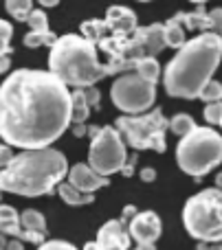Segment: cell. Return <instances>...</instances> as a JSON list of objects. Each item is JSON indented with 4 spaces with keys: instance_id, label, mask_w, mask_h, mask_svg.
Instances as JSON below:
<instances>
[{
    "instance_id": "cell-15",
    "label": "cell",
    "mask_w": 222,
    "mask_h": 250,
    "mask_svg": "<svg viewBox=\"0 0 222 250\" xmlns=\"http://www.w3.org/2000/svg\"><path fill=\"white\" fill-rule=\"evenodd\" d=\"M174 20L178 22L183 29H200L202 33H211V26H209V18H207V11H202V4L198 7V11H178L174 16Z\"/></svg>"
},
{
    "instance_id": "cell-29",
    "label": "cell",
    "mask_w": 222,
    "mask_h": 250,
    "mask_svg": "<svg viewBox=\"0 0 222 250\" xmlns=\"http://www.w3.org/2000/svg\"><path fill=\"white\" fill-rule=\"evenodd\" d=\"M82 95H84V99H86L88 108H92V110H99L101 108V92L97 90V86L82 88Z\"/></svg>"
},
{
    "instance_id": "cell-37",
    "label": "cell",
    "mask_w": 222,
    "mask_h": 250,
    "mask_svg": "<svg viewBox=\"0 0 222 250\" xmlns=\"http://www.w3.org/2000/svg\"><path fill=\"white\" fill-rule=\"evenodd\" d=\"M136 158H139V156H132V158H130V163H128V160H126V165H123V169H121V173H123V178H130L132 176V173H134V163H136Z\"/></svg>"
},
{
    "instance_id": "cell-49",
    "label": "cell",
    "mask_w": 222,
    "mask_h": 250,
    "mask_svg": "<svg viewBox=\"0 0 222 250\" xmlns=\"http://www.w3.org/2000/svg\"><path fill=\"white\" fill-rule=\"evenodd\" d=\"M220 125H222V121H220Z\"/></svg>"
},
{
    "instance_id": "cell-11",
    "label": "cell",
    "mask_w": 222,
    "mask_h": 250,
    "mask_svg": "<svg viewBox=\"0 0 222 250\" xmlns=\"http://www.w3.org/2000/svg\"><path fill=\"white\" fill-rule=\"evenodd\" d=\"M130 235H128L126 224L119 220H110L97 233V250H128L130 248Z\"/></svg>"
},
{
    "instance_id": "cell-38",
    "label": "cell",
    "mask_w": 222,
    "mask_h": 250,
    "mask_svg": "<svg viewBox=\"0 0 222 250\" xmlns=\"http://www.w3.org/2000/svg\"><path fill=\"white\" fill-rule=\"evenodd\" d=\"M4 250H24V244H22L20 239H11V242H7Z\"/></svg>"
},
{
    "instance_id": "cell-22",
    "label": "cell",
    "mask_w": 222,
    "mask_h": 250,
    "mask_svg": "<svg viewBox=\"0 0 222 250\" xmlns=\"http://www.w3.org/2000/svg\"><path fill=\"white\" fill-rule=\"evenodd\" d=\"M134 73L139 75V77H143L145 82H150V83L156 86L158 77H161V64L156 62V57H143V60L136 62Z\"/></svg>"
},
{
    "instance_id": "cell-16",
    "label": "cell",
    "mask_w": 222,
    "mask_h": 250,
    "mask_svg": "<svg viewBox=\"0 0 222 250\" xmlns=\"http://www.w3.org/2000/svg\"><path fill=\"white\" fill-rule=\"evenodd\" d=\"M0 233L2 235H11V237L20 239L22 235V226H20V215L13 207L9 204H0Z\"/></svg>"
},
{
    "instance_id": "cell-48",
    "label": "cell",
    "mask_w": 222,
    "mask_h": 250,
    "mask_svg": "<svg viewBox=\"0 0 222 250\" xmlns=\"http://www.w3.org/2000/svg\"><path fill=\"white\" fill-rule=\"evenodd\" d=\"M220 42H222V33H220Z\"/></svg>"
},
{
    "instance_id": "cell-33",
    "label": "cell",
    "mask_w": 222,
    "mask_h": 250,
    "mask_svg": "<svg viewBox=\"0 0 222 250\" xmlns=\"http://www.w3.org/2000/svg\"><path fill=\"white\" fill-rule=\"evenodd\" d=\"M20 239H26V242L35 244V246H42V244L46 242V235H42V233H31V230H22Z\"/></svg>"
},
{
    "instance_id": "cell-45",
    "label": "cell",
    "mask_w": 222,
    "mask_h": 250,
    "mask_svg": "<svg viewBox=\"0 0 222 250\" xmlns=\"http://www.w3.org/2000/svg\"><path fill=\"white\" fill-rule=\"evenodd\" d=\"M134 250H156V246H154V244H148V246H136Z\"/></svg>"
},
{
    "instance_id": "cell-27",
    "label": "cell",
    "mask_w": 222,
    "mask_h": 250,
    "mask_svg": "<svg viewBox=\"0 0 222 250\" xmlns=\"http://www.w3.org/2000/svg\"><path fill=\"white\" fill-rule=\"evenodd\" d=\"M26 24H29L31 31H40V33H42V31H51L48 29V18L42 9H33V11L29 13V18H26Z\"/></svg>"
},
{
    "instance_id": "cell-10",
    "label": "cell",
    "mask_w": 222,
    "mask_h": 250,
    "mask_svg": "<svg viewBox=\"0 0 222 250\" xmlns=\"http://www.w3.org/2000/svg\"><path fill=\"white\" fill-rule=\"evenodd\" d=\"M161 233H163L161 217L154 211H139L128 222V235H130V239H134L139 246L156 244Z\"/></svg>"
},
{
    "instance_id": "cell-12",
    "label": "cell",
    "mask_w": 222,
    "mask_h": 250,
    "mask_svg": "<svg viewBox=\"0 0 222 250\" xmlns=\"http://www.w3.org/2000/svg\"><path fill=\"white\" fill-rule=\"evenodd\" d=\"M66 176H68V185L75 187L77 191H82V193H95L97 189L108 187L110 182V178L97 176L86 163H77L75 167H70Z\"/></svg>"
},
{
    "instance_id": "cell-47",
    "label": "cell",
    "mask_w": 222,
    "mask_h": 250,
    "mask_svg": "<svg viewBox=\"0 0 222 250\" xmlns=\"http://www.w3.org/2000/svg\"><path fill=\"white\" fill-rule=\"evenodd\" d=\"M42 7H57V2H40Z\"/></svg>"
},
{
    "instance_id": "cell-17",
    "label": "cell",
    "mask_w": 222,
    "mask_h": 250,
    "mask_svg": "<svg viewBox=\"0 0 222 250\" xmlns=\"http://www.w3.org/2000/svg\"><path fill=\"white\" fill-rule=\"evenodd\" d=\"M79 29H82V38L86 42H90L92 46H99L101 40L110 35V29L104 20H86V22H82Z\"/></svg>"
},
{
    "instance_id": "cell-8",
    "label": "cell",
    "mask_w": 222,
    "mask_h": 250,
    "mask_svg": "<svg viewBox=\"0 0 222 250\" xmlns=\"http://www.w3.org/2000/svg\"><path fill=\"white\" fill-rule=\"evenodd\" d=\"M128 160L126 143H123L121 134L114 129V125H104L99 127V134L90 141V149H88V167L97 173V176L110 178L112 173L121 171L123 165Z\"/></svg>"
},
{
    "instance_id": "cell-6",
    "label": "cell",
    "mask_w": 222,
    "mask_h": 250,
    "mask_svg": "<svg viewBox=\"0 0 222 250\" xmlns=\"http://www.w3.org/2000/svg\"><path fill=\"white\" fill-rule=\"evenodd\" d=\"M183 222L187 233L202 244H222V191L202 189L185 202Z\"/></svg>"
},
{
    "instance_id": "cell-25",
    "label": "cell",
    "mask_w": 222,
    "mask_h": 250,
    "mask_svg": "<svg viewBox=\"0 0 222 250\" xmlns=\"http://www.w3.org/2000/svg\"><path fill=\"white\" fill-rule=\"evenodd\" d=\"M194 127H196V121H194V117H189V114H185V112L176 114V117L170 121V129L174 134H178L180 138L187 136V134L192 132Z\"/></svg>"
},
{
    "instance_id": "cell-21",
    "label": "cell",
    "mask_w": 222,
    "mask_h": 250,
    "mask_svg": "<svg viewBox=\"0 0 222 250\" xmlns=\"http://www.w3.org/2000/svg\"><path fill=\"white\" fill-rule=\"evenodd\" d=\"M20 226H22V230L46 235V220H44V215L40 211H35V208H26V211H22Z\"/></svg>"
},
{
    "instance_id": "cell-28",
    "label": "cell",
    "mask_w": 222,
    "mask_h": 250,
    "mask_svg": "<svg viewBox=\"0 0 222 250\" xmlns=\"http://www.w3.org/2000/svg\"><path fill=\"white\" fill-rule=\"evenodd\" d=\"M11 38H13V26L7 20H0V57L11 53V46H9Z\"/></svg>"
},
{
    "instance_id": "cell-14",
    "label": "cell",
    "mask_w": 222,
    "mask_h": 250,
    "mask_svg": "<svg viewBox=\"0 0 222 250\" xmlns=\"http://www.w3.org/2000/svg\"><path fill=\"white\" fill-rule=\"evenodd\" d=\"M132 38L139 42V46L143 48L145 57H156L158 53L165 48V40H163V24H150V26H136V31L132 33Z\"/></svg>"
},
{
    "instance_id": "cell-13",
    "label": "cell",
    "mask_w": 222,
    "mask_h": 250,
    "mask_svg": "<svg viewBox=\"0 0 222 250\" xmlns=\"http://www.w3.org/2000/svg\"><path fill=\"white\" fill-rule=\"evenodd\" d=\"M104 22L108 24L112 35H126V38H130L136 31V26H139L136 24V13L130 7H119V4L108 7Z\"/></svg>"
},
{
    "instance_id": "cell-20",
    "label": "cell",
    "mask_w": 222,
    "mask_h": 250,
    "mask_svg": "<svg viewBox=\"0 0 222 250\" xmlns=\"http://www.w3.org/2000/svg\"><path fill=\"white\" fill-rule=\"evenodd\" d=\"M163 40H165V46L176 48V51L185 44V29L174 20V18H170V20L163 24Z\"/></svg>"
},
{
    "instance_id": "cell-34",
    "label": "cell",
    "mask_w": 222,
    "mask_h": 250,
    "mask_svg": "<svg viewBox=\"0 0 222 250\" xmlns=\"http://www.w3.org/2000/svg\"><path fill=\"white\" fill-rule=\"evenodd\" d=\"M13 156H16V154L11 151V147H9V145H2V143H0V169L7 167V165L11 163Z\"/></svg>"
},
{
    "instance_id": "cell-4",
    "label": "cell",
    "mask_w": 222,
    "mask_h": 250,
    "mask_svg": "<svg viewBox=\"0 0 222 250\" xmlns=\"http://www.w3.org/2000/svg\"><path fill=\"white\" fill-rule=\"evenodd\" d=\"M132 66L123 62L110 60L101 64L97 60V51L90 42L75 33H66L57 38L48 53V73H53L66 88H90L104 77L119 73H132Z\"/></svg>"
},
{
    "instance_id": "cell-42",
    "label": "cell",
    "mask_w": 222,
    "mask_h": 250,
    "mask_svg": "<svg viewBox=\"0 0 222 250\" xmlns=\"http://www.w3.org/2000/svg\"><path fill=\"white\" fill-rule=\"evenodd\" d=\"M216 189L222 191V171L218 173V176H216Z\"/></svg>"
},
{
    "instance_id": "cell-2",
    "label": "cell",
    "mask_w": 222,
    "mask_h": 250,
    "mask_svg": "<svg viewBox=\"0 0 222 250\" xmlns=\"http://www.w3.org/2000/svg\"><path fill=\"white\" fill-rule=\"evenodd\" d=\"M220 60L222 42L218 33H200L192 38L165 66V92L176 99H198L200 90L211 82Z\"/></svg>"
},
{
    "instance_id": "cell-46",
    "label": "cell",
    "mask_w": 222,
    "mask_h": 250,
    "mask_svg": "<svg viewBox=\"0 0 222 250\" xmlns=\"http://www.w3.org/2000/svg\"><path fill=\"white\" fill-rule=\"evenodd\" d=\"M4 246H7V242H4V235L0 233V250H4Z\"/></svg>"
},
{
    "instance_id": "cell-26",
    "label": "cell",
    "mask_w": 222,
    "mask_h": 250,
    "mask_svg": "<svg viewBox=\"0 0 222 250\" xmlns=\"http://www.w3.org/2000/svg\"><path fill=\"white\" fill-rule=\"evenodd\" d=\"M198 99L205 101L207 105H209V104H222V83H220V82H214V79H211V82L200 90Z\"/></svg>"
},
{
    "instance_id": "cell-39",
    "label": "cell",
    "mask_w": 222,
    "mask_h": 250,
    "mask_svg": "<svg viewBox=\"0 0 222 250\" xmlns=\"http://www.w3.org/2000/svg\"><path fill=\"white\" fill-rule=\"evenodd\" d=\"M9 66H11V60H9V55H2V57H0V75L7 73Z\"/></svg>"
},
{
    "instance_id": "cell-30",
    "label": "cell",
    "mask_w": 222,
    "mask_h": 250,
    "mask_svg": "<svg viewBox=\"0 0 222 250\" xmlns=\"http://www.w3.org/2000/svg\"><path fill=\"white\" fill-rule=\"evenodd\" d=\"M205 121L211 123V125H220L222 121V104H209L205 105Z\"/></svg>"
},
{
    "instance_id": "cell-31",
    "label": "cell",
    "mask_w": 222,
    "mask_h": 250,
    "mask_svg": "<svg viewBox=\"0 0 222 250\" xmlns=\"http://www.w3.org/2000/svg\"><path fill=\"white\" fill-rule=\"evenodd\" d=\"M207 18H209V26L211 33H222V7H216L211 11H207Z\"/></svg>"
},
{
    "instance_id": "cell-44",
    "label": "cell",
    "mask_w": 222,
    "mask_h": 250,
    "mask_svg": "<svg viewBox=\"0 0 222 250\" xmlns=\"http://www.w3.org/2000/svg\"><path fill=\"white\" fill-rule=\"evenodd\" d=\"M198 250H222V244H218V246H200Z\"/></svg>"
},
{
    "instance_id": "cell-7",
    "label": "cell",
    "mask_w": 222,
    "mask_h": 250,
    "mask_svg": "<svg viewBox=\"0 0 222 250\" xmlns=\"http://www.w3.org/2000/svg\"><path fill=\"white\" fill-rule=\"evenodd\" d=\"M114 129L121 134L123 143H128L132 149H154L158 154L167 149L165 132L170 129V121L158 108L152 112L136 114V117H130V114L119 117Z\"/></svg>"
},
{
    "instance_id": "cell-19",
    "label": "cell",
    "mask_w": 222,
    "mask_h": 250,
    "mask_svg": "<svg viewBox=\"0 0 222 250\" xmlns=\"http://www.w3.org/2000/svg\"><path fill=\"white\" fill-rule=\"evenodd\" d=\"M88 114H90V108H88L86 99H84V95H82V88H75V90L70 92V123L84 125Z\"/></svg>"
},
{
    "instance_id": "cell-23",
    "label": "cell",
    "mask_w": 222,
    "mask_h": 250,
    "mask_svg": "<svg viewBox=\"0 0 222 250\" xmlns=\"http://www.w3.org/2000/svg\"><path fill=\"white\" fill-rule=\"evenodd\" d=\"M24 46L29 48H38V46H53V44L57 42V35L53 33V31H29V33L24 35Z\"/></svg>"
},
{
    "instance_id": "cell-18",
    "label": "cell",
    "mask_w": 222,
    "mask_h": 250,
    "mask_svg": "<svg viewBox=\"0 0 222 250\" xmlns=\"http://www.w3.org/2000/svg\"><path fill=\"white\" fill-rule=\"evenodd\" d=\"M57 193H60V198L64 200L68 207H84V204L95 202V195L92 193H82V191H77L75 187H70L68 182H60V185H57Z\"/></svg>"
},
{
    "instance_id": "cell-35",
    "label": "cell",
    "mask_w": 222,
    "mask_h": 250,
    "mask_svg": "<svg viewBox=\"0 0 222 250\" xmlns=\"http://www.w3.org/2000/svg\"><path fill=\"white\" fill-rule=\"evenodd\" d=\"M139 178L143 182H154V180H156V169H154V167H143L139 171Z\"/></svg>"
},
{
    "instance_id": "cell-9",
    "label": "cell",
    "mask_w": 222,
    "mask_h": 250,
    "mask_svg": "<svg viewBox=\"0 0 222 250\" xmlns=\"http://www.w3.org/2000/svg\"><path fill=\"white\" fill-rule=\"evenodd\" d=\"M110 97H112V104L121 110L123 114H136L148 112L154 105L156 99V86L150 82H145L143 77L132 70V73H123L117 77V82L110 88Z\"/></svg>"
},
{
    "instance_id": "cell-43",
    "label": "cell",
    "mask_w": 222,
    "mask_h": 250,
    "mask_svg": "<svg viewBox=\"0 0 222 250\" xmlns=\"http://www.w3.org/2000/svg\"><path fill=\"white\" fill-rule=\"evenodd\" d=\"M82 250H97V244H95V242H86Z\"/></svg>"
},
{
    "instance_id": "cell-36",
    "label": "cell",
    "mask_w": 222,
    "mask_h": 250,
    "mask_svg": "<svg viewBox=\"0 0 222 250\" xmlns=\"http://www.w3.org/2000/svg\"><path fill=\"white\" fill-rule=\"evenodd\" d=\"M136 213H139V211H136V208L132 207V204H128V207H123V211H121V220H119V222H121V224H126V226H128V222H130L132 217L136 215Z\"/></svg>"
},
{
    "instance_id": "cell-5",
    "label": "cell",
    "mask_w": 222,
    "mask_h": 250,
    "mask_svg": "<svg viewBox=\"0 0 222 250\" xmlns=\"http://www.w3.org/2000/svg\"><path fill=\"white\" fill-rule=\"evenodd\" d=\"M176 163L185 173L200 180L222 163V136L211 127H194L176 145Z\"/></svg>"
},
{
    "instance_id": "cell-1",
    "label": "cell",
    "mask_w": 222,
    "mask_h": 250,
    "mask_svg": "<svg viewBox=\"0 0 222 250\" xmlns=\"http://www.w3.org/2000/svg\"><path fill=\"white\" fill-rule=\"evenodd\" d=\"M70 125V90L48 70L20 68L0 83V138L9 147L46 149Z\"/></svg>"
},
{
    "instance_id": "cell-41",
    "label": "cell",
    "mask_w": 222,
    "mask_h": 250,
    "mask_svg": "<svg viewBox=\"0 0 222 250\" xmlns=\"http://www.w3.org/2000/svg\"><path fill=\"white\" fill-rule=\"evenodd\" d=\"M86 134H88L90 138H95L97 134H99V127H95V125H92V127H88V129H86Z\"/></svg>"
},
{
    "instance_id": "cell-24",
    "label": "cell",
    "mask_w": 222,
    "mask_h": 250,
    "mask_svg": "<svg viewBox=\"0 0 222 250\" xmlns=\"http://www.w3.org/2000/svg\"><path fill=\"white\" fill-rule=\"evenodd\" d=\"M4 7L11 13L13 20H18V22H26L29 13L33 11V2H29V0H7Z\"/></svg>"
},
{
    "instance_id": "cell-32",
    "label": "cell",
    "mask_w": 222,
    "mask_h": 250,
    "mask_svg": "<svg viewBox=\"0 0 222 250\" xmlns=\"http://www.w3.org/2000/svg\"><path fill=\"white\" fill-rule=\"evenodd\" d=\"M38 250H79L75 248L70 242H64V239H48L42 246H38Z\"/></svg>"
},
{
    "instance_id": "cell-3",
    "label": "cell",
    "mask_w": 222,
    "mask_h": 250,
    "mask_svg": "<svg viewBox=\"0 0 222 250\" xmlns=\"http://www.w3.org/2000/svg\"><path fill=\"white\" fill-rule=\"evenodd\" d=\"M68 173V160L62 151L46 149L20 151L7 167L0 169V191L24 198H40L53 193Z\"/></svg>"
},
{
    "instance_id": "cell-40",
    "label": "cell",
    "mask_w": 222,
    "mask_h": 250,
    "mask_svg": "<svg viewBox=\"0 0 222 250\" xmlns=\"http://www.w3.org/2000/svg\"><path fill=\"white\" fill-rule=\"evenodd\" d=\"M86 125H73V134H75V136H77V138H82V136H86Z\"/></svg>"
}]
</instances>
